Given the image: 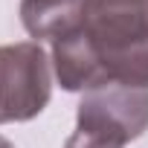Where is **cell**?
Wrapping results in <instances>:
<instances>
[{
    "mask_svg": "<svg viewBox=\"0 0 148 148\" xmlns=\"http://www.w3.org/2000/svg\"><path fill=\"white\" fill-rule=\"evenodd\" d=\"M82 35L102 84L148 87V0H82Z\"/></svg>",
    "mask_w": 148,
    "mask_h": 148,
    "instance_id": "cell-1",
    "label": "cell"
},
{
    "mask_svg": "<svg viewBox=\"0 0 148 148\" xmlns=\"http://www.w3.org/2000/svg\"><path fill=\"white\" fill-rule=\"evenodd\" d=\"M52 96L49 58L38 41L0 47V125L35 119Z\"/></svg>",
    "mask_w": 148,
    "mask_h": 148,
    "instance_id": "cell-2",
    "label": "cell"
},
{
    "mask_svg": "<svg viewBox=\"0 0 148 148\" xmlns=\"http://www.w3.org/2000/svg\"><path fill=\"white\" fill-rule=\"evenodd\" d=\"M76 131L125 148L148 131V87L102 84L84 90L76 113Z\"/></svg>",
    "mask_w": 148,
    "mask_h": 148,
    "instance_id": "cell-3",
    "label": "cell"
},
{
    "mask_svg": "<svg viewBox=\"0 0 148 148\" xmlns=\"http://www.w3.org/2000/svg\"><path fill=\"white\" fill-rule=\"evenodd\" d=\"M21 23L35 41H55L82 23V0H21Z\"/></svg>",
    "mask_w": 148,
    "mask_h": 148,
    "instance_id": "cell-4",
    "label": "cell"
},
{
    "mask_svg": "<svg viewBox=\"0 0 148 148\" xmlns=\"http://www.w3.org/2000/svg\"><path fill=\"white\" fill-rule=\"evenodd\" d=\"M64 148H119V145H110V142H105V139H96V136H90V134L76 131V134L67 139Z\"/></svg>",
    "mask_w": 148,
    "mask_h": 148,
    "instance_id": "cell-5",
    "label": "cell"
},
{
    "mask_svg": "<svg viewBox=\"0 0 148 148\" xmlns=\"http://www.w3.org/2000/svg\"><path fill=\"white\" fill-rule=\"evenodd\" d=\"M0 148H15V145H12V142H9L6 136H0Z\"/></svg>",
    "mask_w": 148,
    "mask_h": 148,
    "instance_id": "cell-6",
    "label": "cell"
}]
</instances>
